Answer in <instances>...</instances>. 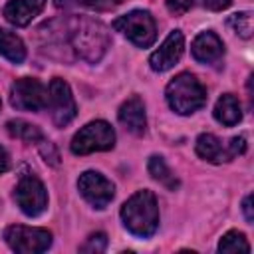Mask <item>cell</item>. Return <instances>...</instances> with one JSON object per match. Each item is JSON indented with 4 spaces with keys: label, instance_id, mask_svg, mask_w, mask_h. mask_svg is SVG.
Segmentation results:
<instances>
[{
    "label": "cell",
    "instance_id": "6da1fadb",
    "mask_svg": "<svg viewBox=\"0 0 254 254\" xmlns=\"http://www.w3.org/2000/svg\"><path fill=\"white\" fill-rule=\"evenodd\" d=\"M123 226L139 238H149L155 234L159 226V206L157 198L151 190H137L127 202L121 206Z\"/></svg>",
    "mask_w": 254,
    "mask_h": 254
},
{
    "label": "cell",
    "instance_id": "7a4b0ae2",
    "mask_svg": "<svg viewBox=\"0 0 254 254\" xmlns=\"http://www.w3.org/2000/svg\"><path fill=\"white\" fill-rule=\"evenodd\" d=\"M69 42L75 54L91 64L99 62L111 44L107 28L93 18H75L69 28Z\"/></svg>",
    "mask_w": 254,
    "mask_h": 254
},
{
    "label": "cell",
    "instance_id": "3957f363",
    "mask_svg": "<svg viewBox=\"0 0 254 254\" xmlns=\"http://www.w3.org/2000/svg\"><path fill=\"white\" fill-rule=\"evenodd\" d=\"M167 103L179 115H190L206 103V89L192 73H179L165 89Z\"/></svg>",
    "mask_w": 254,
    "mask_h": 254
},
{
    "label": "cell",
    "instance_id": "277c9868",
    "mask_svg": "<svg viewBox=\"0 0 254 254\" xmlns=\"http://www.w3.org/2000/svg\"><path fill=\"white\" fill-rule=\"evenodd\" d=\"M113 28L139 48H149L157 40V24L147 10H133L119 16L113 22Z\"/></svg>",
    "mask_w": 254,
    "mask_h": 254
},
{
    "label": "cell",
    "instance_id": "5b68a950",
    "mask_svg": "<svg viewBox=\"0 0 254 254\" xmlns=\"http://www.w3.org/2000/svg\"><path fill=\"white\" fill-rule=\"evenodd\" d=\"M73 155H89L95 151H109L115 147V131L107 121H91L81 127L71 139Z\"/></svg>",
    "mask_w": 254,
    "mask_h": 254
},
{
    "label": "cell",
    "instance_id": "8992f818",
    "mask_svg": "<svg viewBox=\"0 0 254 254\" xmlns=\"http://www.w3.org/2000/svg\"><path fill=\"white\" fill-rule=\"evenodd\" d=\"M4 240L14 252L38 254V252H46L52 246V232L46 228H32V226L14 224V226H8L4 230Z\"/></svg>",
    "mask_w": 254,
    "mask_h": 254
},
{
    "label": "cell",
    "instance_id": "52a82bcc",
    "mask_svg": "<svg viewBox=\"0 0 254 254\" xmlns=\"http://www.w3.org/2000/svg\"><path fill=\"white\" fill-rule=\"evenodd\" d=\"M194 149L200 159L220 165V163L232 161L236 155H242L246 151V139L242 135H238V137H232L228 145H222V141L218 137H214L212 133H202V135H198Z\"/></svg>",
    "mask_w": 254,
    "mask_h": 254
},
{
    "label": "cell",
    "instance_id": "ba28073f",
    "mask_svg": "<svg viewBox=\"0 0 254 254\" xmlns=\"http://www.w3.org/2000/svg\"><path fill=\"white\" fill-rule=\"evenodd\" d=\"M14 198L20 206V210L28 216H40L48 208V190L44 183L36 175H22Z\"/></svg>",
    "mask_w": 254,
    "mask_h": 254
},
{
    "label": "cell",
    "instance_id": "9c48e42d",
    "mask_svg": "<svg viewBox=\"0 0 254 254\" xmlns=\"http://www.w3.org/2000/svg\"><path fill=\"white\" fill-rule=\"evenodd\" d=\"M10 103L22 111H40L48 107V89L34 77H20L10 89Z\"/></svg>",
    "mask_w": 254,
    "mask_h": 254
},
{
    "label": "cell",
    "instance_id": "30bf717a",
    "mask_svg": "<svg viewBox=\"0 0 254 254\" xmlns=\"http://www.w3.org/2000/svg\"><path fill=\"white\" fill-rule=\"evenodd\" d=\"M48 105H50V111H52V119H54V123L58 127H65L75 117V113H77V107H75V99L71 95V89L60 77H54L50 81Z\"/></svg>",
    "mask_w": 254,
    "mask_h": 254
},
{
    "label": "cell",
    "instance_id": "8fae6325",
    "mask_svg": "<svg viewBox=\"0 0 254 254\" xmlns=\"http://www.w3.org/2000/svg\"><path fill=\"white\" fill-rule=\"evenodd\" d=\"M81 196L95 208H105L115 196V185L97 171H85L77 179Z\"/></svg>",
    "mask_w": 254,
    "mask_h": 254
},
{
    "label": "cell",
    "instance_id": "7c38bea8",
    "mask_svg": "<svg viewBox=\"0 0 254 254\" xmlns=\"http://www.w3.org/2000/svg\"><path fill=\"white\" fill-rule=\"evenodd\" d=\"M183 52H185V36L179 30H173L159 46V50L151 54L149 65L153 71H167L181 60Z\"/></svg>",
    "mask_w": 254,
    "mask_h": 254
},
{
    "label": "cell",
    "instance_id": "4fadbf2b",
    "mask_svg": "<svg viewBox=\"0 0 254 254\" xmlns=\"http://www.w3.org/2000/svg\"><path fill=\"white\" fill-rule=\"evenodd\" d=\"M190 52H192V58L200 64H208V65H214L222 60L224 56V44L222 40L214 34V32H200L194 40H192V46H190Z\"/></svg>",
    "mask_w": 254,
    "mask_h": 254
},
{
    "label": "cell",
    "instance_id": "5bb4252c",
    "mask_svg": "<svg viewBox=\"0 0 254 254\" xmlns=\"http://www.w3.org/2000/svg\"><path fill=\"white\" fill-rule=\"evenodd\" d=\"M119 123L131 131L133 135H143L145 127H147V117H145V105L143 99L139 95H131L127 101H123V105L119 107Z\"/></svg>",
    "mask_w": 254,
    "mask_h": 254
},
{
    "label": "cell",
    "instance_id": "9a60e30c",
    "mask_svg": "<svg viewBox=\"0 0 254 254\" xmlns=\"http://www.w3.org/2000/svg\"><path fill=\"white\" fill-rule=\"evenodd\" d=\"M46 6V0H8L4 6V18L14 26H28Z\"/></svg>",
    "mask_w": 254,
    "mask_h": 254
},
{
    "label": "cell",
    "instance_id": "2e32d148",
    "mask_svg": "<svg viewBox=\"0 0 254 254\" xmlns=\"http://www.w3.org/2000/svg\"><path fill=\"white\" fill-rule=\"evenodd\" d=\"M214 119L226 127H232L236 123H240L242 119V109H240V101L236 99V95L232 93H224L216 105H214Z\"/></svg>",
    "mask_w": 254,
    "mask_h": 254
},
{
    "label": "cell",
    "instance_id": "e0dca14e",
    "mask_svg": "<svg viewBox=\"0 0 254 254\" xmlns=\"http://www.w3.org/2000/svg\"><path fill=\"white\" fill-rule=\"evenodd\" d=\"M0 54L14 64H22L26 60V46L20 40V36L0 28Z\"/></svg>",
    "mask_w": 254,
    "mask_h": 254
},
{
    "label": "cell",
    "instance_id": "ac0fdd59",
    "mask_svg": "<svg viewBox=\"0 0 254 254\" xmlns=\"http://www.w3.org/2000/svg\"><path fill=\"white\" fill-rule=\"evenodd\" d=\"M147 169H149V175H151L157 183H161L165 189H169V190L179 189V179H177L175 173L169 169V165L165 163L163 157L153 155V157L149 159V163H147Z\"/></svg>",
    "mask_w": 254,
    "mask_h": 254
},
{
    "label": "cell",
    "instance_id": "d6986e66",
    "mask_svg": "<svg viewBox=\"0 0 254 254\" xmlns=\"http://www.w3.org/2000/svg\"><path fill=\"white\" fill-rule=\"evenodd\" d=\"M6 129H8V133H10L12 137L22 139V141H26V143H40V141L44 139L40 127L28 123V121H24V119H12V121H8V123H6Z\"/></svg>",
    "mask_w": 254,
    "mask_h": 254
},
{
    "label": "cell",
    "instance_id": "ffe728a7",
    "mask_svg": "<svg viewBox=\"0 0 254 254\" xmlns=\"http://www.w3.org/2000/svg\"><path fill=\"white\" fill-rule=\"evenodd\" d=\"M218 252H250V244L242 232L230 230L220 238Z\"/></svg>",
    "mask_w": 254,
    "mask_h": 254
},
{
    "label": "cell",
    "instance_id": "44dd1931",
    "mask_svg": "<svg viewBox=\"0 0 254 254\" xmlns=\"http://www.w3.org/2000/svg\"><path fill=\"white\" fill-rule=\"evenodd\" d=\"M228 26L244 40L252 38V12H238L228 18Z\"/></svg>",
    "mask_w": 254,
    "mask_h": 254
},
{
    "label": "cell",
    "instance_id": "7402d4cb",
    "mask_svg": "<svg viewBox=\"0 0 254 254\" xmlns=\"http://www.w3.org/2000/svg\"><path fill=\"white\" fill-rule=\"evenodd\" d=\"M107 248V236L103 232H95V234H89L87 240L79 246V252H87V254H99Z\"/></svg>",
    "mask_w": 254,
    "mask_h": 254
},
{
    "label": "cell",
    "instance_id": "603a6c76",
    "mask_svg": "<svg viewBox=\"0 0 254 254\" xmlns=\"http://www.w3.org/2000/svg\"><path fill=\"white\" fill-rule=\"evenodd\" d=\"M38 145H40V153H42V157H44L46 163H50V165H58V163H60V155H58L56 147H54L50 141L42 139Z\"/></svg>",
    "mask_w": 254,
    "mask_h": 254
},
{
    "label": "cell",
    "instance_id": "cb8c5ba5",
    "mask_svg": "<svg viewBox=\"0 0 254 254\" xmlns=\"http://www.w3.org/2000/svg\"><path fill=\"white\" fill-rule=\"evenodd\" d=\"M85 8L89 10H97V12H105V10H111L115 6H119L123 0H79Z\"/></svg>",
    "mask_w": 254,
    "mask_h": 254
},
{
    "label": "cell",
    "instance_id": "d4e9b609",
    "mask_svg": "<svg viewBox=\"0 0 254 254\" xmlns=\"http://www.w3.org/2000/svg\"><path fill=\"white\" fill-rule=\"evenodd\" d=\"M192 6V0H167V8L173 14H185Z\"/></svg>",
    "mask_w": 254,
    "mask_h": 254
},
{
    "label": "cell",
    "instance_id": "484cf974",
    "mask_svg": "<svg viewBox=\"0 0 254 254\" xmlns=\"http://www.w3.org/2000/svg\"><path fill=\"white\" fill-rule=\"evenodd\" d=\"M232 4V0H204V6L212 12H220L224 8H228Z\"/></svg>",
    "mask_w": 254,
    "mask_h": 254
},
{
    "label": "cell",
    "instance_id": "4316f807",
    "mask_svg": "<svg viewBox=\"0 0 254 254\" xmlns=\"http://www.w3.org/2000/svg\"><path fill=\"white\" fill-rule=\"evenodd\" d=\"M242 210H244V216L248 222L254 220V212H252V194H246L244 200H242Z\"/></svg>",
    "mask_w": 254,
    "mask_h": 254
},
{
    "label": "cell",
    "instance_id": "83f0119b",
    "mask_svg": "<svg viewBox=\"0 0 254 254\" xmlns=\"http://www.w3.org/2000/svg\"><path fill=\"white\" fill-rule=\"evenodd\" d=\"M8 169H10V155L6 153L4 147H0V175L6 173Z\"/></svg>",
    "mask_w": 254,
    "mask_h": 254
}]
</instances>
